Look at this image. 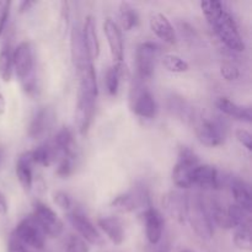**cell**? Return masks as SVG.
Returning <instances> with one entry per match:
<instances>
[{
  "label": "cell",
  "mask_w": 252,
  "mask_h": 252,
  "mask_svg": "<svg viewBox=\"0 0 252 252\" xmlns=\"http://www.w3.org/2000/svg\"><path fill=\"white\" fill-rule=\"evenodd\" d=\"M118 19H120L118 26L125 31H130L139 24V15L129 2H121L120 10H118Z\"/></svg>",
  "instance_id": "obj_30"
},
{
  "label": "cell",
  "mask_w": 252,
  "mask_h": 252,
  "mask_svg": "<svg viewBox=\"0 0 252 252\" xmlns=\"http://www.w3.org/2000/svg\"><path fill=\"white\" fill-rule=\"evenodd\" d=\"M149 26L153 33L166 44H176V32L166 15L162 12H153L149 17Z\"/></svg>",
  "instance_id": "obj_18"
},
{
  "label": "cell",
  "mask_w": 252,
  "mask_h": 252,
  "mask_svg": "<svg viewBox=\"0 0 252 252\" xmlns=\"http://www.w3.org/2000/svg\"><path fill=\"white\" fill-rule=\"evenodd\" d=\"M6 111V100H5L4 95L0 93V116H2Z\"/></svg>",
  "instance_id": "obj_46"
},
{
  "label": "cell",
  "mask_w": 252,
  "mask_h": 252,
  "mask_svg": "<svg viewBox=\"0 0 252 252\" xmlns=\"http://www.w3.org/2000/svg\"><path fill=\"white\" fill-rule=\"evenodd\" d=\"M57 121L56 111L52 107H41L34 116L32 117L29 126V137L31 139H41L44 138L52 128L54 127V123Z\"/></svg>",
  "instance_id": "obj_14"
},
{
  "label": "cell",
  "mask_w": 252,
  "mask_h": 252,
  "mask_svg": "<svg viewBox=\"0 0 252 252\" xmlns=\"http://www.w3.org/2000/svg\"><path fill=\"white\" fill-rule=\"evenodd\" d=\"M1 157H2V152L1 149H0V162H1Z\"/></svg>",
  "instance_id": "obj_48"
},
{
  "label": "cell",
  "mask_w": 252,
  "mask_h": 252,
  "mask_svg": "<svg viewBox=\"0 0 252 252\" xmlns=\"http://www.w3.org/2000/svg\"><path fill=\"white\" fill-rule=\"evenodd\" d=\"M180 252H193L192 250H189V249H184V250H181Z\"/></svg>",
  "instance_id": "obj_47"
},
{
  "label": "cell",
  "mask_w": 252,
  "mask_h": 252,
  "mask_svg": "<svg viewBox=\"0 0 252 252\" xmlns=\"http://www.w3.org/2000/svg\"><path fill=\"white\" fill-rule=\"evenodd\" d=\"M81 39H83L84 48L88 54L89 61L94 63V61H96L100 57L101 46L97 36V30H96L95 17L91 16V15H88L85 17L83 29H81Z\"/></svg>",
  "instance_id": "obj_16"
},
{
  "label": "cell",
  "mask_w": 252,
  "mask_h": 252,
  "mask_svg": "<svg viewBox=\"0 0 252 252\" xmlns=\"http://www.w3.org/2000/svg\"><path fill=\"white\" fill-rule=\"evenodd\" d=\"M9 211V207H7V201L5 198L4 193L0 191V216H5Z\"/></svg>",
  "instance_id": "obj_45"
},
{
  "label": "cell",
  "mask_w": 252,
  "mask_h": 252,
  "mask_svg": "<svg viewBox=\"0 0 252 252\" xmlns=\"http://www.w3.org/2000/svg\"><path fill=\"white\" fill-rule=\"evenodd\" d=\"M68 220L75 229L78 236H80L84 241L95 246L103 245V239L100 231L85 214L79 211H73L68 214Z\"/></svg>",
  "instance_id": "obj_11"
},
{
  "label": "cell",
  "mask_w": 252,
  "mask_h": 252,
  "mask_svg": "<svg viewBox=\"0 0 252 252\" xmlns=\"http://www.w3.org/2000/svg\"><path fill=\"white\" fill-rule=\"evenodd\" d=\"M76 71H78L79 75L78 93H81L84 94V95L97 98L98 85L97 78H96V70L93 62H88V63L84 64V65Z\"/></svg>",
  "instance_id": "obj_20"
},
{
  "label": "cell",
  "mask_w": 252,
  "mask_h": 252,
  "mask_svg": "<svg viewBox=\"0 0 252 252\" xmlns=\"http://www.w3.org/2000/svg\"><path fill=\"white\" fill-rule=\"evenodd\" d=\"M75 158L62 157L61 160H59L58 167H57V176H59L61 179H66V177L70 176L74 172V169H75Z\"/></svg>",
  "instance_id": "obj_36"
},
{
  "label": "cell",
  "mask_w": 252,
  "mask_h": 252,
  "mask_svg": "<svg viewBox=\"0 0 252 252\" xmlns=\"http://www.w3.org/2000/svg\"><path fill=\"white\" fill-rule=\"evenodd\" d=\"M220 75L228 83L235 81L240 78V70L236 65L231 63H224L220 66Z\"/></svg>",
  "instance_id": "obj_38"
},
{
  "label": "cell",
  "mask_w": 252,
  "mask_h": 252,
  "mask_svg": "<svg viewBox=\"0 0 252 252\" xmlns=\"http://www.w3.org/2000/svg\"><path fill=\"white\" fill-rule=\"evenodd\" d=\"M234 245L243 251L252 250V240H251V225L240 226L235 229V233L233 236Z\"/></svg>",
  "instance_id": "obj_34"
},
{
  "label": "cell",
  "mask_w": 252,
  "mask_h": 252,
  "mask_svg": "<svg viewBox=\"0 0 252 252\" xmlns=\"http://www.w3.org/2000/svg\"><path fill=\"white\" fill-rule=\"evenodd\" d=\"M36 5V1H30V0H24V1L20 2L19 5V12L20 14H24V12L31 10V7Z\"/></svg>",
  "instance_id": "obj_44"
},
{
  "label": "cell",
  "mask_w": 252,
  "mask_h": 252,
  "mask_svg": "<svg viewBox=\"0 0 252 252\" xmlns=\"http://www.w3.org/2000/svg\"><path fill=\"white\" fill-rule=\"evenodd\" d=\"M11 234L15 238L19 239L26 248L43 250L44 245H46L47 236L44 235V233L32 216L22 219Z\"/></svg>",
  "instance_id": "obj_7"
},
{
  "label": "cell",
  "mask_w": 252,
  "mask_h": 252,
  "mask_svg": "<svg viewBox=\"0 0 252 252\" xmlns=\"http://www.w3.org/2000/svg\"><path fill=\"white\" fill-rule=\"evenodd\" d=\"M52 144L56 148L57 153L61 154L62 157H70L78 159V145H76L75 139H74L73 132L69 127H62L57 132Z\"/></svg>",
  "instance_id": "obj_21"
},
{
  "label": "cell",
  "mask_w": 252,
  "mask_h": 252,
  "mask_svg": "<svg viewBox=\"0 0 252 252\" xmlns=\"http://www.w3.org/2000/svg\"><path fill=\"white\" fill-rule=\"evenodd\" d=\"M70 48H71V59H73L74 66L76 70L81 68L84 64L89 61L88 54H86L85 48H84L83 39H81V30L78 26H73L70 33Z\"/></svg>",
  "instance_id": "obj_26"
},
{
  "label": "cell",
  "mask_w": 252,
  "mask_h": 252,
  "mask_svg": "<svg viewBox=\"0 0 252 252\" xmlns=\"http://www.w3.org/2000/svg\"><path fill=\"white\" fill-rule=\"evenodd\" d=\"M150 194L143 185H135L130 191L116 196L111 202V208L120 213H132L139 208H149Z\"/></svg>",
  "instance_id": "obj_5"
},
{
  "label": "cell",
  "mask_w": 252,
  "mask_h": 252,
  "mask_svg": "<svg viewBox=\"0 0 252 252\" xmlns=\"http://www.w3.org/2000/svg\"><path fill=\"white\" fill-rule=\"evenodd\" d=\"M143 219H144L145 238L148 244L150 245L158 244L164 238V217L154 207H149L143 213Z\"/></svg>",
  "instance_id": "obj_15"
},
{
  "label": "cell",
  "mask_w": 252,
  "mask_h": 252,
  "mask_svg": "<svg viewBox=\"0 0 252 252\" xmlns=\"http://www.w3.org/2000/svg\"><path fill=\"white\" fill-rule=\"evenodd\" d=\"M7 252H31L17 238L10 234L7 240Z\"/></svg>",
  "instance_id": "obj_43"
},
{
  "label": "cell",
  "mask_w": 252,
  "mask_h": 252,
  "mask_svg": "<svg viewBox=\"0 0 252 252\" xmlns=\"http://www.w3.org/2000/svg\"><path fill=\"white\" fill-rule=\"evenodd\" d=\"M126 73L127 70H126V65L123 64V62H117L108 68L105 75V86L108 95L112 97L118 95L121 81L126 76Z\"/></svg>",
  "instance_id": "obj_27"
},
{
  "label": "cell",
  "mask_w": 252,
  "mask_h": 252,
  "mask_svg": "<svg viewBox=\"0 0 252 252\" xmlns=\"http://www.w3.org/2000/svg\"><path fill=\"white\" fill-rule=\"evenodd\" d=\"M199 5L207 21L221 43L233 52L240 53L245 51V42L239 31L238 24L233 15L224 7L223 2L211 0L202 1Z\"/></svg>",
  "instance_id": "obj_1"
},
{
  "label": "cell",
  "mask_w": 252,
  "mask_h": 252,
  "mask_svg": "<svg viewBox=\"0 0 252 252\" xmlns=\"http://www.w3.org/2000/svg\"><path fill=\"white\" fill-rule=\"evenodd\" d=\"M30 155H31V160L33 165L36 164L44 167H49L56 161L58 153H57L56 148L53 147L52 143H43V144L38 145L36 149L31 150Z\"/></svg>",
  "instance_id": "obj_29"
},
{
  "label": "cell",
  "mask_w": 252,
  "mask_h": 252,
  "mask_svg": "<svg viewBox=\"0 0 252 252\" xmlns=\"http://www.w3.org/2000/svg\"><path fill=\"white\" fill-rule=\"evenodd\" d=\"M216 106L221 113L234 120L243 121V122H252V110L250 106H241L231 101L228 97H218L216 101Z\"/></svg>",
  "instance_id": "obj_22"
},
{
  "label": "cell",
  "mask_w": 252,
  "mask_h": 252,
  "mask_svg": "<svg viewBox=\"0 0 252 252\" xmlns=\"http://www.w3.org/2000/svg\"><path fill=\"white\" fill-rule=\"evenodd\" d=\"M226 213H228V218L229 221H230L231 229L251 225V213H248L243 208L236 206L235 203L229 204V207L226 208Z\"/></svg>",
  "instance_id": "obj_31"
},
{
  "label": "cell",
  "mask_w": 252,
  "mask_h": 252,
  "mask_svg": "<svg viewBox=\"0 0 252 252\" xmlns=\"http://www.w3.org/2000/svg\"><path fill=\"white\" fill-rule=\"evenodd\" d=\"M187 220L189 221L192 230L199 239L206 241L213 239V223H212L211 217L207 212L204 201L201 196H196L193 199H189Z\"/></svg>",
  "instance_id": "obj_4"
},
{
  "label": "cell",
  "mask_w": 252,
  "mask_h": 252,
  "mask_svg": "<svg viewBox=\"0 0 252 252\" xmlns=\"http://www.w3.org/2000/svg\"><path fill=\"white\" fill-rule=\"evenodd\" d=\"M89 245L80 236L70 235L66 241L65 252H89Z\"/></svg>",
  "instance_id": "obj_37"
},
{
  "label": "cell",
  "mask_w": 252,
  "mask_h": 252,
  "mask_svg": "<svg viewBox=\"0 0 252 252\" xmlns=\"http://www.w3.org/2000/svg\"><path fill=\"white\" fill-rule=\"evenodd\" d=\"M230 191L234 197L236 206L243 208L248 213L252 212V196L250 186L245 181L240 179L231 180Z\"/></svg>",
  "instance_id": "obj_25"
},
{
  "label": "cell",
  "mask_w": 252,
  "mask_h": 252,
  "mask_svg": "<svg viewBox=\"0 0 252 252\" xmlns=\"http://www.w3.org/2000/svg\"><path fill=\"white\" fill-rule=\"evenodd\" d=\"M32 217H33L34 220L37 221L39 228L42 229L44 235L48 236V238H58V236H61L62 233H63L64 224L63 221H62V219L59 218L58 214H57L51 207L47 206L43 202H34Z\"/></svg>",
  "instance_id": "obj_6"
},
{
  "label": "cell",
  "mask_w": 252,
  "mask_h": 252,
  "mask_svg": "<svg viewBox=\"0 0 252 252\" xmlns=\"http://www.w3.org/2000/svg\"><path fill=\"white\" fill-rule=\"evenodd\" d=\"M159 54L160 47L152 41L142 42L137 47L135 65H137L138 78L142 79V80H149L154 75Z\"/></svg>",
  "instance_id": "obj_8"
},
{
  "label": "cell",
  "mask_w": 252,
  "mask_h": 252,
  "mask_svg": "<svg viewBox=\"0 0 252 252\" xmlns=\"http://www.w3.org/2000/svg\"><path fill=\"white\" fill-rule=\"evenodd\" d=\"M201 164L199 158L191 148L181 147L177 162L172 169V181L179 189H187L193 187V170Z\"/></svg>",
  "instance_id": "obj_3"
},
{
  "label": "cell",
  "mask_w": 252,
  "mask_h": 252,
  "mask_svg": "<svg viewBox=\"0 0 252 252\" xmlns=\"http://www.w3.org/2000/svg\"><path fill=\"white\" fill-rule=\"evenodd\" d=\"M14 75L12 68V49L9 44L2 47L0 51V79L4 83H10Z\"/></svg>",
  "instance_id": "obj_32"
},
{
  "label": "cell",
  "mask_w": 252,
  "mask_h": 252,
  "mask_svg": "<svg viewBox=\"0 0 252 252\" xmlns=\"http://www.w3.org/2000/svg\"><path fill=\"white\" fill-rule=\"evenodd\" d=\"M97 226L115 245H122L125 241V229L122 221L116 217H102L97 219Z\"/></svg>",
  "instance_id": "obj_23"
},
{
  "label": "cell",
  "mask_w": 252,
  "mask_h": 252,
  "mask_svg": "<svg viewBox=\"0 0 252 252\" xmlns=\"http://www.w3.org/2000/svg\"><path fill=\"white\" fill-rule=\"evenodd\" d=\"M194 130L199 142L209 148L219 147L225 139V129L219 121L201 117L194 123Z\"/></svg>",
  "instance_id": "obj_10"
},
{
  "label": "cell",
  "mask_w": 252,
  "mask_h": 252,
  "mask_svg": "<svg viewBox=\"0 0 252 252\" xmlns=\"http://www.w3.org/2000/svg\"><path fill=\"white\" fill-rule=\"evenodd\" d=\"M203 201L207 212H208L209 217H211L212 223L223 229H231L230 221H229L228 218V213H226V208H224L221 202L216 198H209L207 201L203 198Z\"/></svg>",
  "instance_id": "obj_28"
},
{
  "label": "cell",
  "mask_w": 252,
  "mask_h": 252,
  "mask_svg": "<svg viewBox=\"0 0 252 252\" xmlns=\"http://www.w3.org/2000/svg\"><path fill=\"white\" fill-rule=\"evenodd\" d=\"M161 63L164 65V68L167 71H170V73L181 74L186 73L189 69V64L184 58H181V57L174 53L164 54L161 58Z\"/></svg>",
  "instance_id": "obj_33"
},
{
  "label": "cell",
  "mask_w": 252,
  "mask_h": 252,
  "mask_svg": "<svg viewBox=\"0 0 252 252\" xmlns=\"http://www.w3.org/2000/svg\"><path fill=\"white\" fill-rule=\"evenodd\" d=\"M235 138L244 148H246L248 152L252 150V134L249 132L248 129H244V128H239L235 130Z\"/></svg>",
  "instance_id": "obj_40"
},
{
  "label": "cell",
  "mask_w": 252,
  "mask_h": 252,
  "mask_svg": "<svg viewBox=\"0 0 252 252\" xmlns=\"http://www.w3.org/2000/svg\"><path fill=\"white\" fill-rule=\"evenodd\" d=\"M189 198L187 194L180 191H170L162 196L161 206L167 216L179 224L187 221Z\"/></svg>",
  "instance_id": "obj_12"
},
{
  "label": "cell",
  "mask_w": 252,
  "mask_h": 252,
  "mask_svg": "<svg viewBox=\"0 0 252 252\" xmlns=\"http://www.w3.org/2000/svg\"><path fill=\"white\" fill-rule=\"evenodd\" d=\"M129 106L135 116L144 120H153L158 113V103L152 91L144 85V80L137 76L133 80L129 93Z\"/></svg>",
  "instance_id": "obj_2"
},
{
  "label": "cell",
  "mask_w": 252,
  "mask_h": 252,
  "mask_svg": "<svg viewBox=\"0 0 252 252\" xmlns=\"http://www.w3.org/2000/svg\"><path fill=\"white\" fill-rule=\"evenodd\" d=\"M103 33L107 39L108 47H110L111 56H112L115 63L123 61V53H125V44H123L122 30L120 29L117 22L111 17L103 21L102 25Z\"/></svg>",
  "instance_id": "obj_17"
},
{
  "label": "cell",
  "mask_w": 252,
  "mask_h": 252,
  "mask_svg": "<svg viewBox=\"0 0 252 252\" xmlns=\"http://www.w3.org/2000/svg\"><path fill=\"white\" fill-rule=\"evenodd\" d=\"M144 252H171V243L167 238H162L159 243L154 245L147 244Z\"/></svg>",
  "instance_id": "obj_41"
},
{
  "label": "cell",
  "mask_w": 252,
  "mask_h": 252,
  "mask_svg": "<svg viewBox=\"0 0 252 252\" xmlns=\"http://www.w3.org/2000/svg\"><path fill=\"white\" fill-rule=\"evenodd\" d=\"M10 7H11V2L0 0V36L4 33L5 26H6L7 19H9L10 15Z\"/></svg>",
  "instance_id": "obj_42"
},
{
  "label": "cell",
  "mask_w": 252,
  "mask_h": 252,
  "mask_svg": "<svg viewBox=\"0 0 252 252\" xmlns=\"http://www.w3.org/2000/svg\"><path fill=\"white\" fill-rule=\"evenodd\" d=\"M32 160L30 152L24 153L19 157L15 166L17 180H19L20 186L22 187L25 192H30L33 186V171H32Z\"/></svg>",
  "instance_id": "obj_24"
},
{
  "label": "cell",
  "mask_w": 252,
  "mask_h": 252,
  "mask_svg": "<svg viewBox=\"0 0 252 252\" xmlns=\"http://www.w3.org/2000/svg\"><path fill=\"white\" fill-rule=\"evenodd\" d=\"M96 100L97 98L78 93L75 121L78 132L81 135H86L89 133V130H90L91 125L94 122V117H95Z\"/></svg>",
  "instance_id": "obj_13"
},
{
  "label": "cell",
  "mask_w": 252,
  "mask_h": 252,
  "mask_svg": "<svg viewBox=\"0 0 252 252\" xmlns=\"http://www.w3.org/2000/svg\"><path fill=\"white\" fill-rule=\"evenodd\" d=\"M170 110L172 113L181 117L182 120H193V111L191 107H189L186 102L181 98H171V105H170Z\"/></svg>",
  "instance_id": "obj_35"
},
{
  "label": "cell",
  "mask_w": 252,
  "mask_h": 252,
  "mask_svg": "<svg viewBox=\"0 0 252 252\" xmlns=\"http://www.w3.org/2000/svg\"><path fill=\"white\" fill-rule=\"evenodd\" d=\"M12 68L21 84L34 80L33 51L30 42H21L12 51Z\"/></svg>",
  "instance_id": "obj_9"
},
{
  "label": "cell",
  "mask_w": 252,
  "mask_h": 252,
  "mask_svg": "<svg viewBox=\"0 0 252 252\" xmlns=\"http://www.w3.org/2000/svg\"><path fill=\"white\" fill-rule=\"evenodd\" d=\"M53 202L64 211H69L73 206V201H71L70 196L64 191H56L53 192Z\"/></svg>",
  "instance_id": "obj_39"
},
{
  "label": "cell",
  "mask_w": 252,
  "mask_h": 252,
  "mask_svg": "<svg viewBox=\"0 0 252 252\" xmlns=\"http://www.w3.org/2000/svg\"><path fill=\"white\" fill-rule=\"evenodd\" d=\"M193 186L203 189H220V176L217 167L207 164H199L193 170Z\"/></svg>",
  "instance_id": "obj_19"
}]
</instances>
